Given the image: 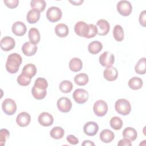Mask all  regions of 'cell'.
Wrapping results in <instances>:
<instances>
[{
    "mask_svg": "<svg viewBox=\"0 0 146 146\" xmlns=\"http://www.w3.org/2000/svg\"><path fill=\"white\" fill-rule=\"evenodd\" d=\"M93 110L96 116L99 117L103 116L108 111V105L105 101L98 100L94 103Z\"/></svg>",
    "mask_w": 146,
    "mask_h": 146,
    "instance_id": "obj_6",
    "label": "cell"
},
{
    "mask_svg": "<svg viewBox=\"0 0 146 146\" xmlns=\"http://www.w3.org/2000/svg\"><path fill=\"white\" fill-rule=\"evenodd\" d=\"M99 60L102 66L109 67L112 66L113 64L115 62V56L112 53L109 51H105L100 55Z\"/></svg>",
    "mask_w": 146,
    "mask_h": 146,
    "instance_id": "obj_8",
    "label": "cell"
},
{
    "mask_svg": "<svg viewBox=\"0 0 146 146\" xmlns=\"http://www.w3.org/2000/svg\"><path fill=\"white\" fill-rule=\"evenodd\" d=\"M82 67V61L79 58H74L71 59L69 62L70 69L73 72H78L80 71Z\"/></svg>",
    "mask_w": 146,
    "mask_h": 146,
    "instance_id": "obj_27",
    "label": "cell"
},
{
    "mask_svg": "<svg viewBox=\"0 0 146 146\" xmlns=\"http://www.w3.org/2000/svg\"><path fill=\"white\" fill-rule=\"evenodd\" d=\"M145 14H146L145 10H143L140 14L139 18V21L140 24L142 26H143V27H145L146 26V17H145Z\"/></svg>",
    "mask_w": 146,
    "mask_h": 146,
    "instance_id": "obj_40",
    "label": "cell"
},
{
    "mask_svg": "<svg viewBox=\"0 0 146 146\" xmlns=\"http://www.w3.org/2000/svg\"><path fill=\"white\" fill-rule=\"evenodd\" d=\"M82 145H83V146H86V145L87 146V145H93V146H94L95 144L90 140H84L83 141V143H82Z\"/></svg>",
    "mask_w": 146,
    "mask_h": 146,
    "instance_id": "obj_43",
    "label": "cell"
},
{
    "mask_svg": "<svg viewBox=\"0 0 146 146\" xmlns=\"http://www.w3.org/2000/svg\"><path fill=\"white\" fill-rule=\"evenodd\" d=\"M116 7L118 13L124 17L129 15L132 11L131 3L129 1L125 0L119 1L117 3Z\"/></svg>",
    "mask_w": 146,
    "mask_h": 146,
    "instance_id": "obj_5",
    "label": "cell"
},
{
    "mask_svg": "<svg viewBox=\"0 0 146 146\" xmlns=\"http://www.w3.org/2000/svg\"><path fill=\"white\" fill-rule=\"evenodd\" d=\"M88 92L82 88H78L74 91L72 94V97L78 104H83L86 103L88 99Z\"/></svg>",
    "mask_w": 146,
    "mask_h": 146,
    "instance_id": "obj_9",
    "label": "cell"
},
{
    "mask_svg": "<svg viewBox=\"0 0 146 146\" xmlns=\"http://www.w3.org/2000/svg\"><path fill=\"white\" fill-rule=\"evenodd\" d=\"M57 107L62 112H68L72 108V103L70 99L66 97H62L57 101Z\"/></svg>",
    "mask_w": 146,
    "mask_h": 146,
    "instance_id": "obj_10",
    "label": "cell"
},
{
    "mask_svg": "<svg viewBox=\"0 0 146 146\" xmlns=\"http://www.w3.org/2000/svg\"><path fill=\"white\" fill-rule=\"evenodd\" d=\"M22 62L21 56L17 53L10 54L7 59L6 63V70L10 74L16 73L19 68Z\"/></svg>",
    "mask_w": 146,
    "mask_h": 146,
    "instance_id": "obj_2",
    "label": "cell"
},
{
    "mask_svg": "<svg viewBox=\"0 0 146 146\" xmlns=\"http://www.w3.org/2000/svg\"><path fill=\"white\" fill-rule=\"evenodd\" d=\"M74 30L78 35L87 38L89 31V26L86 22L83 21H79L75 24Z\"/></svg>",
    "mask_w": 146,
    "mask_h": 146,
    "instance_id": "obj_11",
    "label": "cell"
},
{
    "mask_svg": "<svg viewBox=\"0 0 146 146\" xmlns=\"http://www.w3.org/2000/svg\"><path fill=\"white\" fill-rule=\"evenodd\" d=\"M113 35L116 41L121 42L124 39V30L123 27L119 25L115 26L113 29Z\"/></svg>",
    "mask_w": 146,
    "mask_h": 146,
    "instance_id": "obj_30",
    "label": "cell"
},
{
    "mask_svg": "<svg viewBox=\"0 0 146 146\" xmlns=\"http://www.w3.org/2000/svg\"><path fill=\"white\" fill-rule=\"evenodd\" d=\"M50 135L54 139H60L63 137L64 131L60 127H55L50 131Z\"/></svg>",
    "mask_w": 146,
    "mask_h": 146,
    "instance_id": "obj_32",
    "label": "cell"
},
{
    "mask_svg": "<svg viewBox=\"0 0 146 146\" xmlns=\"http://www.w3.org/2000/svg\"><path fill=\"white\" fill-rule=\"evenodd\" d=\"M30 6L32 9L42 12L46 6V3L44 0H32L30 2Z\"/></svg>",
    "mask_w": 146,
    "mask_h": 146,
    "instance_id": "obj_31",
    "label": "cell"
},
{
    "mask_svg": "<svg viewBox=\"0 0 146 146\" xmlns=\"http://www.w3.org/2000/svg\"><path fill=\"white\" fill-rule=\"evenodd\" d=\"M103 48L102 43L98 40H94L89 43L88 46V50L92 54H96L99 53Z\"/></svg>",
    "mask_w": 146,
    "mask_h": 146,
    "instance_id": "obj_26",
    "label": "cell"
},
{
    "mask_svg": "<svg viewBox=\"0 0 146 146\" xmlns=\"http://www.w3.org/2000/svg\"><path fill=\"white\" fill-rule=\"evenodd\" d=\"M72 83L67 80L62 81L59 86L60 91L63 93H69L72 90Z\"/></svg>",
    "mask_w": 146,
    "mask_h": 146,
    "instance_id": "obj_34",
    "label": "cell"
},
{
    "mask_svg": "<svg viewBox=\"0 0 146 146\" xmlns=\"http://www.w3.org/2000/svg\"><path fill=\"white\" fill-rule=\"evenodd\" d=\"M88 76L86 74L80 73L77 74L74 78L75 83L79 86H85L88 82Z\"/></svg>",
    "mask_w": 146,
    "mask_h": 146,
    "instance_id": "obj_33",
    "label": "cell"
},
{
    "mask_svg": "<svg viewBox=\"0 0 146 146\" xmlns=\"http://www.w3.org/2000/svg\"><path fill=\"white\" fill-rule=\"evenodd\" d=\"M17 80L19 85L22 86H26L30 84L31 81V79L21 74L18 76Z\"/></svg>",
    "mask_w": 146,
    "mask_h": 146,
    "instance_id": "obj_36",
    "label": "cell"
},
{
    "mask_svg": "<svg viewBox=\"0 0 146 146\" xmlns=\"http://www.w3.org/2000/svg\"><path fill=\"white\" fill-rule=\"evenodd\" d=\"M104 78L108 81L112 82L115 80L118 76L117 69L113 67H107L103 71Z\"/></svg>",
    "mask_w": 146,
    "mask_h": 146,
    "instance_id": "obj_19",
    "label": "cell"
},
{
    "mask_svg": "<svg viewBox=\"0 0 146 146\" xmlns=\"http://www.w3.org/2000/svg\"><path fill=\"white\" fill-rule=\"evenodd\" d=\"M37 48V46H36V44L30 42H27L23 44L22 47V51L26 56H31L36 52Z\"/></svg>",
    "mask_w": 146,
    "mask_h": 146,
    "instance_id": "obj_18",
    "label": "cell"
},
{
    "mask_svg": "<svg viewBox=\"0 0 146 146\" xmlns=\"http://www.w3.org/2000/svg\"><path fill=\"white\" fill-rule=\"evenodd\" d=\"M5 5L10 9H14L17 7L19 4L18 0H4Z\"/></svg>",
    "mask_w": 146,
    "mask_h": 146,
    "instance_id": "obj_39",
    "label": "cell"
},
{
    "mask_svg": "<svg viewBox=\"0 0 146 146\" xmlns=\"http://www.w3.org/2000/svg\"><path fill=\"white\" fill-rule=\"evenodd\" d=\"M99 136L100 139L102 142L105 143H108L111 142L113 140L115 137V135L112 131L108 129H105L100 132Z\"/></svg>",
    "mask_w": 146,
    "mask_h": 146,
    "instance_id": "obj_20",
    "label": "cell"
},
{
    "mask_svg": "<svg viewBox=\"0 0 146 146\" xmlns=\"http://www.w3.org/2000/svg\"><path fill=\"white\" fill-rule=\"evenodd\" d=\"M118 146H124V145H125V146H131L132 145L131 144V142L130 140H129L128 139H121L118 144H117Z\"/></svg>",
    "mask_w": 146,
    "mask_h": 146,
    "instance_id": "obj_42",
    "label": "cell"
},
{
    "mask_svg": "<svg viewBox=\"0 0 146 146\" xmlns=\"http://www.w3.org/2000/svg\"><path fill=\"white\" fill-rule=\"evenodd\" d=\"M66 139L67 141L72 144V145H76L79 143V140L77 137H76L74 135H69L67 136Z\"/></svg>",
    "mask_w": 146,
    "mask_h": 146,
    "instance_id": "obj_41",
    "label": "cell"
},
{
    "mask_svg": "<svg viewBox=\"0 0 146 146\" xmlns=\"http://www.w3.org/2000/svg\"><path fill=\"white\" fill-rule=\"evenodd\" d=\"M62 16V12L60 8L56 6H52L48 9L46 12L47 19L51 22H56L59 21Z\"/></svg>",
    "mask_w": 146,
    "mask_h": 146,
    "instance_id": "obj_4",
    "label": "cell"
},
{
    "mask_svg": "<svg viewBox=\"0 0 146 146\" xmlns=\"http://www.w3.org/2000/svg\"><path fill=\"white\" fill-rule=\"evenodd\" d=\"M110 124L112 128L115 130H119L123 126V121L119 117L114 116L111 119Z\"/></svg>",
    "mask_w": 146,
    "mask_h": 146,
    "instance_id": "obj_35",
    "label": "cell"
},
{
    "mask_svg": "<svg viewBox=\"0 0 146 146\" xmlns=\"http://www.w3.org/2000/svg\"><path fill=\"white\" fill-rule=\"evenodd\" d=\"M55 33L58 36L64 38L68 34L69 29L66 25L64 23H59L55 26Z\"/></svg>",
    "mask_w": 146,
    "mask_h": 146,
    "instance_id": "obj_23",
    "label": "cell"
},
{
    "mask_svg": "<svg viewBox=\"0 0 146 146\" xmlns=\"http://www.w3.org/2000/svg\"><path fill=\"white\" fill-rule=\"evenodd\" d=\"M143 80L139 77H133L131 78L128 81V86L129 88L133 90H137L140 89L143 86Z\"/></svg>",
    "mask_w": 146,
    "mask_h": 146,
    "instance_id": "obj_28",
    "label": "cell"
},
{
    "mask_svg": "<svg viewBox=\"0 0 146 146\" xmlns=\"http://www.w3.org/2000/svg\"><path fill=\"white\" fill-rule=\"evenodd\" d=\"M70 2L72 3L74 5H80L83 2V0H79V1H70Z\"/></svg>",
    "mask_w": 146,
    "mask_h": 146,
    "instance_id": "obj_44",
    "label": "cell"
},
{
    "mask_svg": "<svg viewBox=\"0 0 146 146\" xmlns=\"http://www.w3.org/2000/svg\"><path fill=\"white\" fill-rule=\"evenodd\" d=\"M89 31L86 38H91L98 34V29L96 26L94 24H89Z\"/></svg>",
    "mask_w": 146,
    "mask_h": 146,
    "instance_id": "obj_38",
    "label": "cell"
},
{
    "mask_svg": "<svg viewBox=\"0 0 146 146\" xmlns=\"http://www.w3.org/2000/svg\"><path fill=\"white\" fill-rule=\"evenodd\" d=\"M11 30L13 33L15 35L22 36L26 34L27 28L24 23L21 21H17L13 25Z\"/></svg>",
    "mask_w": 146,
    "mask_h": 146,
    "instance_id": "obj_16",
    "label": "cell"
},
{
    "mask_svg": "<svg viewBox=\"0 0 146 146\" xmlns=\"http://www.w3.org/2000/svg\"><path fill=\"white\" fill-rule=\"evenodd\" d=\"M146 59L145 58H142L139 60L135 67V72L140 75H144L145 73L146 70Z\"/></svg>",
    "mask_w": 146,
    "mask_h": 146,
    "instance_id": "obj_29",
    "label": "cell"
},
{
    "mask_svg": "<svg viewBox=\"0 0 146 146\" xmlns=\"http://www.w3.org/2000/svg\"><path fill=\"white\" fill-rule=\"evenodd\" d=\"M36 71L37 70L36 66L34 64L29 63L23 67L22 71V74L32 79V78L35 75Z\"/></svg>",
    "mask_w": 146,
    "mask_h": 146,
    "instance_id": "obj_22",
    "label": "cell"
},
{
    "mask_svg": "<svg viewBox=\"0 0 146 146\" xmlns=\"http://www.w3.org/2000/svg\"><path fill=\"white\" fill-rule=\"evenodd\" d=\"M48 87V83L46 79L43 78H38L34 82L32 88L31 92L33 97L37 100H41L45 98Z\"/></svg>",
    "mask_w": 146,
    "mask_h": 146,
    "instance_id": "obj_1",
    "label": "cell"
},
{
    "mask_svg": "<svg viewBox=\"0 0 146 146\" xmlns=\"http://www.w3.org/2000/svg\"><path fill=\"white\" fill-rule=\"evenodd\" d=\"M99 130V126L94 121H88L83 126L84 133L90 136L95 135Z\"/></svg>",
    "mask_w": 146,
    "mask_h": 146,
    "instance_id": "obj_14",
    "label": "cell"
},
{
    "mask_svg": "<svg viewBox=\"0 0 146 146\" xmlns=\"http://www.w3.org/2000/svg\"><path fill=\"white\" fill-rule=\"evenodd\" d=\"M96 27L98 29V34L100 36L107 35L110 29V25L107 21L101 19L97 21Z\"/></svg>",
    "mask_w": 146,
    "mask_h": 146,
    "instance_id": "obj_12",
    "label": "cell"
},
{
    "mask_svg": "<svg viewBox=\"0 0 146 146\" xmlns=\"http://www.w3.org/2000/svg\"><path fill=\"white\" fill-rule=\"evenodd\" d=\"M123 136L124 138L128 139L130 141H134L137 136V131L132 127H127L123 131Z\"/></svg>",
    "mask_w": 146,
    "mask_h": 146,
    "instance_id": "obj_24",
    "label": "cell"
},
{
    "mask_svg": "<svg viewBox=\"0 0 146 146\" xmlns=\"http://www.w3.org/2000/svg\"><path fill=\"white\" fill-rule=\"evenodd\" d=\"M10 133L6 129H1L0 131V144L3 146L6 141V139L9 137Z\"/></svg>",
    "mask_w": 146,
    "mask_h": 146,
    "instance_id": "obj_37",
    "label": "cell"
},
{
    "mask_svg": "<svg viewBox=\"0 0 146 146\" xmlns=\"http://www.w3.org/2000/svg\"><path fill=\"white\" fill-rule=\"evenodd\" d=\"M2 108L6 115H12L14 114L17 111V104L13 99L7 98L2 102Z\"/></svg>",
    "mask_w": 146,
    "mask_h": 146,
    "instance_id": "obj_7",
    "label": "cell"
},
{
    "mask_svg": "<svg viewBox=\"0 0 146 146\" xmlns=\"http://www.w3.org/2000/svg\"><path fill=\"white\" fill-rule=\"evenodd\" d=\"M40 12L39 11L35 9H33L30 10L26 15L27 21L31 24H34L36 23L40 18Z\"/></svg>",
    "mask_w": 146,
    "mask_h": 146,
    "instance_id": "obj_21",
    "label": "cell"
},
{
    "mask_svg": "<svg viewBox=\"0 0 146 146\" xmlns=\"http://www.w3.org/2000/svg\"><path fill=\"white\" fill-rule=\"evenodd\" d=\"M115 110L120 115L125 116L131 111V106L128 100L125 99H118L115 104Z\"/></svg>",
    "mask_w": 146,
    "mask_h": 146,
    "instance_id": "obj_3",
    "label": "cell"
},
{
    "mask_svg": "<svg viewBox=\"0 0 146 146\" xmlns=\"http://www.w3.org/2000/svg\"><path fill=\"white\" fill-rule=\"evenodd\" d=\"M39 123L44 127L51 125L54 122L53 116L49 113L43 112L41 113L38 118Z\"/></svg>",
    "mask_w": 146,
    "mask_h": 146,
    "instance_id": "obj_15",
    "label": "cell"
},
{
    "mask_svg": "<svg viewBox=\"0 0 146 146\" xmlns=\"http://www.w3.org/2000/svg\"><path fill=\"white\" fill-rule=\"evenodd\" d=\"M31 121V117L29 113L26 112H22L19 113L16 117L17 124L22 127L27 126Z\"/></svg>",
    "mask_w": 146,
    "mask_h": 146,
    "instance_id": "obj_17",
    "label": "cell"
},
{
    "mask_svg": "<svg viewBox=\"0 0 146 146\" xmlns=\"http://www.w3.org/2000/svg\"><path fill=\"white\" fill-rule=\"evenodd\" d=\"M15 42L14 39L10 36L3 37L0 42V46L2 50L5 51H9L15 47Z\"/></svg>",
    "mask_w": 146,
    "mask_h": 146,
    "instance_id": "obj_13",
    "label": "cell"
},
{
    "mask_svg": "<svg viewBox=\"0 0 146 146\" xmlns=\"http://www.w3.org/2000/svg\"><path fill=\"white\" fill-rule=\"evenodd\" d=\"M28 36L30 42L35 44L38 43L40 41V35L39 30L36 28H31L29 31Z\"/></svg>",
    "mask_w": 146,
    "mask_h": 146,
    "instance_id": "obj_25",
    "label": "cell"
}]
</instances>
